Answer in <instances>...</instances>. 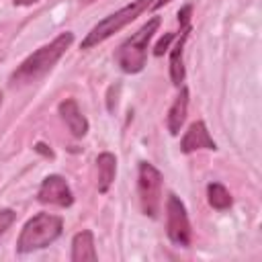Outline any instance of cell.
Returning a JSON list of instances; mask_svg holds the SVG:
<instances>
[{"label":"cell","instance_id":"obj_7","mask_svg":"<svg viewBox=\"0 0 262 262\" xmlns=\"http://www.w3.org/2000/svg\"><path fill=\"white\" fill-rule=\"evenodd\" d=\"M190 14H192V6L186 4L178 10V23H180V35L174 43V47L170 49V80L172 84L180 86L184 82V61H182V53H184V43L190 35Z\"/></svg>","mask_w":262,"mask_h":262},{"label":"cell","instance_id":"obj_11","mask_svg":"<svg viewBox=\"0 0 262 262\" xmlns=\"http://www.w3.org/2000/svg\"><path fill=\"white\" fill-rule=\"evenodd\" d=\"M186 111H188V88L182 86L178 96L174 98L170 111H168V117H166V125H168V131L170 135H178L184 121H186Z\"/></svg>","mask_w":262,"mask_h":262},{"label":"cell","instance_id":"obj_6","mask_svg":"<svg viewBox=\"0 0 262 262\" xmlns=\"http://www.w3.org/2000/svg\"><path fill=\"white\" fill-rule=\"evenodd\" d=\"M166 233L174 246L178 248L190 246L192 229H190V221L186 215V207L174 192H170L166 199Z\"/></svg>","mask_w":262,"mask_h":262},{"label":"cell","instance_id":"obj_3","mask_svg":"<svg viewBox=\"0 0 262 262\" xmlns=\"http://www.w3.org/2000/svg\"><path fill=\"white\" fill-rule=\"evenodd\" d=\"M158 27H160V18L154 16L137 33H133L125 43L119 45V49L115 53V61L125 74H139L145 68V63H147V45H149L154 33L158 31Z\"/></svg>","mask_w":262,"mask_h":262},{"label":"cell","instance_id":"obj_15","mask_svg":"<svg viewBox=\"0 0 262 262\" xmlns=\"http://www.w3.org/2000/svg\"><path fill=\"white\" fill-rule=\"evenodd\" d=\"M14 219H16V213L12 209H2L0 211V235L6 233V229L14 223Z\"/></svg>","mask_w":262,"mask_h":262},{"label":"cell","instance_id":"obj_2","mask_svg":"<svg viewBox=\"0 0 262 262\" xmlns=\"http://www.w3.org/2000/svg\"><path fill=\"white\" fill-rule=\"evenodd\" d=\"M63 231V219L57 215L49 213H37L31 217L16 242V252L18 254H29L35 250H43L49 244H53Z\"/></svg>","mask_w":262,"mask_h":262},{"label":"cell","instance_id":"obj_19","mask_svg":"<svg viewBox=\"0 0 262 262\" xmlns=\"http://www.w3.org/2000/svg\"><path fill=\"white\" fill-rule=\"evenodd\" d=\"M168 2H172V0H156V2L151 4V8H156V10H158V8H162L164 4H168Z\"/></svg>","mask_w":262,"mask_h":262},{"label":"cell","instance_id":"obj_13","mask_svg":"<svg viewBox=\"0 0 262 262\" xmlns=\"http://www.w3.org/2000/svg\"><path fill=\"white\" fill-rule=\"evenodd\" d=\"M96 168H98V192H106L115 180V174H117V158L108 151L100 154L96 158Z\"/></svg>","mask_w":262,"mask_h":262},{"label":"cell","instance_id":"obj_9","mask_svg":"<svg viewBox=\"0 0 262 262\" xmlns=\"http://www.w3.org/2000/svg\"><path fill=\"white\" fill-rule=\"evenodd\" d=\"M196 149H217V143L209 135V129L203 121H194L184 137L180 139V151L182 154H192Z\"/></svg>","mask_w":262,"mask_h":262},{"label":"cell","instance_id":"obj_5","mask_svg":"<svg viewBox=\"0 0 262 262\" xmlns=\"http://www.w3.org/2000/svg\"><path fill=\"white\" fill-rule=\"evenodd\" d=\"M137 192H139L141 211L147 217H158L162 205V174L149 162H139Z\"/></svg>","mask_w":262,"mask_h":262},{"label":"cell","instance_id":"obj_21","mask_svg":"<svg viewBox=\"0 0 262 262\" xmlns=\"http://www.w3.org/2000/svg\"><path fill=\"white\" fill-rule=\"evenodd\" d=\"M86 2H90V0H86Z\"/></svg>","mask_w":262,"mask_h":262},{"label":"cell","instance_id":"obj_1","mask_svg":"<svg viewBox=\"0 0 262 262\" xmlns=\"http://www.w3.org/2000/svg\"><path fill=\"white\" fill-rule=\"evenodd\" d=\"M74 35L70 31L57 35L51 43L39 47L37 51H33L25 61H20V66L10 74V84L12 86H25V84H33L37 80H41L57 61L59 57L68 51V47L72 45Z\"/></svg>","mask_w":262,"mask_h":262},{"label":"cell","instance_id":"obj_4","mask_svg":"<svg viewBox=\"0 0 262 262\" xmlns=\"http://www.w3.org/2000/svg\"><path fill=\"white\" fill-rule=\"evenodd\" d=\"M151 4H154V0H133L131 4L123 6L121 10L108 14L106 18H102L100 23H96V25L90 29V33L82 39L80 47H82V49H92V47H96L98 43L106 41L108 37H113L115 33H119L123 27H127L131 20H135V18H137L141 12H145Z\"/></svg>","mask_w":262,"mask_h":262},{"label":"cell","instance_id":"obj_8","mask_svg":"<svg viewBox=\"0 0 262 262\" xmlns=\"http://www.w3.org/2000/svg\"><path fill=\"white\" fill-rule=\"evenodd\" d=\"M37 199L43 205H55V207H70L74 203L72 188H70L68 180L59 174H49L43 178Z\"/></svg>","mask_w":262,"mask_h":262},{"label":"cell","instance_id":"obj_17","mask_svg":"<svg viewBox=\"0 0 262 262\" xmlns=\"http://www.w3.org/2000/svg\"><path fill=\"white\" fill-rule=\"evenodd\" d=\"M35 149H37L39 154L47 156V158H53V151H51V149H47V145H45V143H37V145H35Z\"/></svg>","mask_w":262,"mask_h":262},{"label":"cell","instance_id":"obj_16","mask_svg":"<svg viewBox=\"0 0 262 262\" xmlns=\"http://www.w3.org/2000/svg\"><path fill=\"white\" fill-rule=\"evenodd\" d=\"M174 37H176L174 33H166V35L156 43V47H154V55H158V57H160V55H164V51H168V45L172 43V39H174Z\"/></svg>","mask_w":262,"mask_h":262},{"label":"cell","instance_id":"obj_14","mask_svg":"<svg viewBox=\"0 0 262 262\" xmlns=\"http://www.w3.org/2000/svg\"><path fill=\"white\" fill-rule=\"evenodd\" d=\"M207 201H209V205H211L213 209H217V211H225V209H229L231 203H233L229 190H227L223 184H219V182H211V184L207 186Z\"/></svg>","mask_w":262,"mask_h":262},{"label":"cell","instance_id":"obj_20","mask_svg":"<svg viewBox=\"0 0 262 262\" xmlns=\"http://www.w3.org/2000/svg\"><path fill=\"white\" fill-rule=\"evenodd\" d=\"M0 106H2V92H0Z\"/></svg>","mask_w":262,"mask_h":262},{"label":"cell","instance_id":"obj_18","mask_svg":"<svg viewBox=\"0 0 262 262\" xmlns=\"http://www.w3.org/2000/svg\"><path fill=\"white\" fill-rule=\"evenodd\" d=\"M39 0H12L14 6H31V4H37Z\"/></svg>","mask_w":262,"mask_h":262},{"label":"cell","instance_id":"obj_12","mask_svg":"<svg viewBox=\"0 0 262 262\" xmlns=\"http://www.w3.org/2000/svg\"><path fill=\"white\" fill-rule=\"evenodd\" d=\"M72 262H94L98 260V254H96V248H94V235L90 229H84L80 233L74 235L72 239V256H70Z\"/></svg>","mask_w":262,"mask_h":262},{"label":"cell","instance_id":"obj_10","mask_svg":"<svg viewBox=\"0 0 262 262\" xmlns=\"http://www.w3.org/2000/svg\"><path fill=\"white\" fill-rule=\"evenodd\" d=\"M57 111H59L61 119L66 121L70 133L74 137H84L88 133V121L82 115V111H80V106H78V102L74 98H66L63 102H59Z\"/></svg>","mask_w":262,"mask_h":262}]
</instances>
